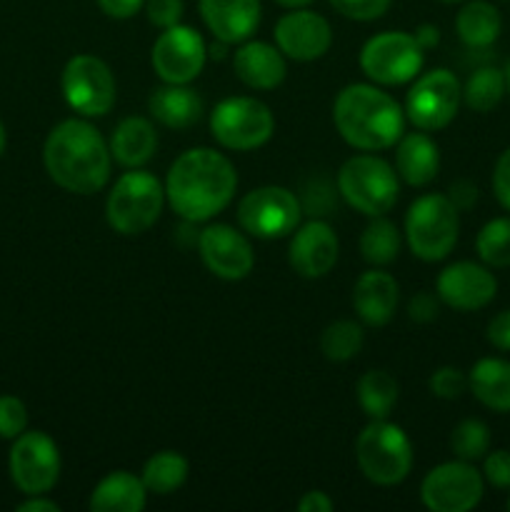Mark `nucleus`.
<instances>
[{"mask_svg":"<svg viewBox=\"0 0 510 512\" xmlns=\"http://www.w3.org/2000/svg\"><path fill=\"white\" fill-rule=\"evenodd\" d=\"M238 188L235 165L213 148L185 150L168 170L165 200L190 223H205L223 213Z\"/></svg>","mask_w":510,"mask_h":512,"instance_id":"f257e3e1","label":"nucleus"},{"mask_svg":"<svg viewBox=\"0 0 510 512\" xmlns=\"http://www.w3.org/2000/svg\"><path fill=\"white\" fill-rule=\"evenodd\" d=\"M43 163L55 185L68 193L93 195L110 180V145L88 120L70 118L50 130L43 145Z\"/></svg>","mask_w":510,"mask_h":512,"instance_id":"f03ea898","label":"nucleus"},{"mask_svg":"<svg viewBox=\"0 0 510 512\" xmlns=\"http://www.w3.org/2000/svg\"><path fill=\"white\" fill-rule=\"evenodd\" d=\"M333 123L353 148L375 153L393 148L405 133V110L378 85L353 83L333 103Z\"/></svg>","mask_w":510,"mask_h":512,"instance_id":"7ed1b4c3","label":"nucleus"},{"mask_svg":"<svg viewBox=\"0 0 510 512\" xmlns=\"http://www.w3.org/2000/svg\"><path fill=\"white\" fill-rule=\"evenodd\" d=\"M165 205V185L148 170L133 168L120 175L105 203L108 225L120 235L145 233L158 223Z\"/></svg>","mask_w":510,"mask_h":512,"instance_id":"20e7f679","label":"nucleus"},{"mask_svg":"<svg viewBox=\"0 0 510 512\" xmlns=\"http://www.w3.org/2000/svg\"><path fill=\"white\" fill-rule=\"evenodd\" d=\"M458 230L460 210L443 193L420 195L405 215V240L410 253L425 263L448 258L458 243Z\"/></svg>","mask_w":510,"mask_h":512,"instance_id":"39448f33","label":"nucleus"},{"mask_svg":"<svg viewBox=\"0 0 510 512\" xmlns=\"http://www.w3.org/2000/svg\"><path fill=\"white\" fill-rule=\"evenodd\" d=\"M355 460L370 483L390 485L403 483L413 468V443L400 425L388 420H373L360 430L355 440Z\"/></svg>","mask_w":510,"mask_h":512,"instance_id":"423d86ee","label":"nucleus"},{"mask_svg":"<svg viewBox=\"0 0 510 512\" xmlns=\"http://www.w3.org/2000/svg\"><path fill=\"white\" fill-rule=\"evenodd\" d=\"M338 193L350 208L378 218L398 200V173L378 155H353L338 170Z\"/></svg>","mask_w":510,"mask_h":512,"instance_id":"0eeeda50","label":"nucleus"},{"mask_svg":"<svg viewBox=\"0 0 510 512\" xmlns=\"http://www.w3.org/2000/svg\"><path fill=\"white\" fill-rule=\"evenodd\" d=\"M210 133L223 148L248 153L273 138L275 118L263 100L238 95L215 105L210 113Z\"/></svg>","mask_w":510,"mask_h":512,"instance_id":"6e6552de","label":"nucleus"},{"mask_svg":"<svg viewBox=\"0 0 510 512\" xmlns=\"http://www.w3.org/2000/svg\"><path fill=\"white\" fill-rule=\"evenodd\" d=\"M425 50L413 33L385 30L373 35L360 50V68L375 85H405L418 78Z\"/></svg>","mask_w":510,"mask_h":512,"instance_id":"1a4fd4ad","label":"nucleus"},{"mask_svg":"<svg viewBox=\"0 0 510 512\" xmlns=\"http://www.w3.org/2000/svg\"><path fill=\"white\" fill-rule=\"evenodd\" d=\"M303 205L283 185H263L250 190L238 203V223L248 235L260 240H278L295 233Z\"/></svg>","mask_w":510,"mask_h":512,"instance_id":"9d476101","label":"nucleus"},{"mask_svg":"<svg viewBox=\"0 0 510 512\" xmlns=\"http://www.w3.org/2000/svg\"><path fill=\"white\" fill-rule=\"evenodd\" d=\"M463 88L453 70L435 68L415 78L405 98V118L418 130H443L458 115Z\"/></svg>","mask_w":510,"mask_h":512,"instance_id":"9b49d317","label":"nucleus"},{"mask_svg":"<svg viewBox=\"0 0 510 512\" xmlns=\"http://www.w3.org/2000/svg\"><path fill=\"white\" fill-rule=\"evenodd\" d=\"M60 88L70 108L85 118H103L115 105V78L95 55H73L60 75Z\"/></svg>","mask_w":510,"mask_h":512,"instance_id":"f8f14e48","label":"nucleus"},{"mask_svg":"<svg viewBox=\"0 0 510 512\" xmlns=\"http://www.w3.org/2000/svg\"><path fill=\"white\" fill-rule=\"evenodd\" d=\"M10 478L23 495H45L60 478V450L48 433L25 430L10 448Z\"/></svg>","mask_w":510,"mask_h":512,"instance_id":"ddd939ff","label":"nucleus"},{"mask_svg":"<svg viewBox=\"0 0 510 512\" xmlns=\"http://www.w3.org/2000/svg\"><path fill=\"white\" fill-rule=\"evenodd\" d=\"M483 490V473H478L468 460H453L425 475L420 498L433 512H468L483 500Z\"/></svg>","mask_w":510,"mask_h":512,"instance_id":"4468645a","label":"nucleus"},{"mask_svg":"<svg viewBox=\"0 0 510 512\" xmlns=\"http://www.w3.org/2000/svg\"><path fill=\"white\" fill-rule=\"evenodd\" d=\"M208 60V48L198 30L188 25H173L158 35L150 53V63L163 83L188 85L198 78Z\"/></svg>","mask_w":510,"mask_h":512,"instance_id":"2eb2a0df","label":"nucleus"},{"mask_svg":"<svg viewBox=\"0 0 510 512\" xmlns=\"http://www.w3.org/2000/svg\"><path fill=\"white\" fill-rule=\"evenodd\" d=\"M198 250L205 268L223 280L248 278L255 265V253L250 240L233 225L215 223L200 230Z\"/></svg>","mask_w":510,"mask_h":512,"instance_id":"dca6fc26","label":"nucleus"},{"mask_svg":"<svg viewBox=\"0 0 510 512\" xmlns=\"http://www.w3.org/2000/svg\"><path fill=\"white\" fill-rule=\"evenodd\" d=\"M330 43H333L330 23L323 15L308 8L290 10L275 25V45L285 58L298 60V63L323 58Z\"/></svg>","mask_w":510,"mask_h":512,"instance_id":"f3484780","label":"nucleus"},{"mask_svg":"<svg viewBox=\"0 0 510 512\" xmlns=\"http://www.w3.org/2000/svg\"><path fill=\"white\" fill-rule=\"evenodd\" d=\"M435 290H438V298L448 308L470 313V310L485 308L495 298L498 280H495V275L485 265L460 260V263L448 265L438 275Z\"/></svg>","mask_w":510,"mask_h":512,"instance_id":"a211bd4d","label":"nucleus"},{"mask_svg":"<svg viewBox=\"0 0 510 512\" xmlns=\"http://www.w3.org/2000/svg\"><path fill=\"white\" fill-rule=\"evenodd\" d=\"M340 243L335 230L325 220L313 218L310 223L295 228L288 248L290 268L303 278H323L338 263Z\"/></svg>","mask_w":510,"mask_h":512,"instance_id":"6ab92c4d","label":"nucleus"},{"mask_svg":"<svg viewBox=\"0 0 510 512\" xmlns=\"http://www.w3.org/2000/svg\"><path fill=\"white\" fill-rule=\"evenodd\" d=\"M200 15L215 40L240 45L260 25V0H200Z\"/></svg>","mask_w":510,"mask_h":512,"instance_id":"aec40b11","label":"nucleus"},{"mask_svg":"<svg viewBox=\"0 0 510 512\" xmlns=\"http://www.w3.org/2000/svg\"><path fill=\"white\" fill-rule=\"evenodd\" d=\"M233 68L240 83L253 90H273L285 80L288 65L285 55L275 45L263 40H245L233 55Z\"/></svg>","mask_w":510,"mask_h":512,"instance_id":"412c9836","label":"nucleus"},{"mask_svg":"<svg viewBox=\"0 0 510 512\" xmlns=\"http://www.w3.org/2000/svg\"><path fill=\"white\" fill-rule=\"evenodd\" d=\"M400 300V285L385 270H368L358 278L353 288V308L365 325L390 323Z\"/></svg>","mask_w":510,"mask_h":512,"instance_id":"4be33fe9","label":"nucleus"},{"mask_svg":"<svg viewBox=\"0 0 510 512\" xmlns=\"http://www.w3.org/2000/svg\"><path fill=\"white\" fill-rule=\"evenodd\" d=\"M395 170L398 178L413 188H425L438 178L440 170V150L430 135L423 133H408L398 140V150H395Z\"/></svg>","mask_w":510,"mask_h":512,"instance_id":"5701e85b","label":"nucleus"},{"mask_svg":"<svg viewBox=\"0 0 510 512\" xmlns=\"http://www.w3.org/2000/svg\"><path fill=\"white\" fill-rule=\"evenodd\" d=\"M148 110L160 125H165V128L183 130L203 118L205 103L193 88H188V85L165 83L163 88H155L153 93H150Z\"/></svg>","mask_w":510,"mask_h":512,"instance_id":"b1692460","label":"nucleus"},{"mask_svg":"<svg viewBox=\"0 0 510 512\" xmlns=\"http://www.w3.org/2000/svg\"><path fill=\"white\" fill-rule=\"evenodd\" d=\"M110 155L118 165L133 170L143 168L150 158L158 150V133H155V125L148 118H133L120 120L118 128L110 135Z\"/></svg>","mask_w":510,"mask_h":512,"instance_id":"393cba45","label":"nucleus"},{"mask_svg":"<svg viewBox=\"0 0 510 512\" xmlns=\"http://www.w3.org/2000/svg\"><path fill=\"white\" fill-rule=\"evenodd\" d=\"M148 503V488L138 475L115 470L95 485L88 508L93 512H140Z\"/></svg>","mask_w":510,"mask_h":512,"instance_id":"a878e982","label":"nucleus"},{"mask_svg":"<svg viewBox=\"0 0 510 512\" xmlns=\"http://www.w3.org/2000/svg\"><path fill=\"white\" fill-rule=\"evenodd\" d=\"M470 393L495 413H510V363L500 358H483L468 375Z\"/></svg>","mask_w":510,"mask_h":512,"instance_id":"bb28decb","label":"nucleus"},{"mask_svg":"<svg viewBox=\"0 0 510 512\" xmlns=\"http://www.w3.org/2000/svg\"><path fill=\"white\" fill-rule=\"evenodd\" d=\"M500 28H503V18L498 8L485 0H470L455 18V33L470 50L490 48L498 40Z\"/></svg>","mask_w":510,"mask_h":512,"instance_id":"cd10ccee","label":"nucleus"},{"mask_svg":"<svg viewBox=\"0 0 510 512\" xmlns=\"http://www.w3.org/2000/svg\"><path fill=\"white\" fill-rule=\"evenodd\" d=\"M355 393H358V403L368 418L383 420L398 403V380L388 370H368L358 380Z\"/></svg>","mask_w":510,"mask_h":512,"instance_id":"c85d7f7f","label":"nucleus"},{"mask_svg":"<svg viewBox=\"0 0 510 512\" xmlns=\"http://www.w3.org/2000/svg\"><path fill=\"white\" fill-rule=\"evenodd\" d=\"M190 465L175 450H163V453H155L148 463L143 465V485L148 488V493L155 495H170L178 488H183V483L188 480Z\"/></svg>","mask_w":510,"mask_h":512,"instance_id":"c756f323","label":"nucleus"},{"mask_svg":"<svg viewBox=\"0 0 510 512\" xmlns=\"http://www.w3.org/2000/svg\"><path fill=\"white\" fill-rule=\"evenodd\" d=\"M400 245L403 240H400L398 225L383 215L373 218V223L360 235V253L370 265H390L393 260H398Z\"/></svg>","mask_w":510,"mask_h":512,"instance_id":"7c9ffc66","label":"nucleus"},{"mask_svg":"<svg viewBox=\"0 0 510 512\" xmlns=\"http://www.w3.org/2000/svg\"><path fill=\"white\" fill-rule=\"evenodd\" d=\"M365 333L355 320H335L320 335V350L333 363H348L363 350Z\"/></svg>","mask_w":510,"mask_h":512,"instance_id":"2f4dec72","label":"nucleus"},{"mask_svg":"<svg viewBox=\"0 0 510 512\" xmlns=\"http://www.w3.org/2000/svg\"><path fill=\"white\" fill-rule=\"evenodd\" d=\"M505 95V75L498 68H478L463 88V100L475 113H490Z\"/></svg>","mask_w":510,"mask_h":512,"instance_id":"473e14b6","label":"nucleus"},{"mask_svg":"<svg viewBox=\"0 0 510 512\" xmlns=\"http://www.w3.org/2000/svg\"><path fill=\"white\" fill-rule=\"evenodd\" d=\"M480 260L490 268H508L510 265V218H495L480 228L475 238Z\"/></svg>","mask_w":510,"mask_h":512,"instance_id":"72a5a7b5","label":"nucleus"},{"mask_svg":"<svg viewBox=\"0 0 510 512\" xmlns=\"http://www.w3.org/2000/svg\"><path fill=\"white\" fill-rule=\"evenodd\" d=\"M450 450L455 453L458 460H473L485 458V453L490 450V430L483 420L468 418L463 423L455 425L453 435H450Z\"/></svg>","mask_w":510,"mask_h":512,"instance_id":"f704fd0d","label":"nucleus"},{"mask_svg":"<svg viewBox=\"0 0 510 512\" xmlns=\"http://www.w3.org/2000/svg\"><path fill=\"white\" fill-rule=\"evenodd\" d=\"M28 428V408L15 395H0V438L15 440Z\"/></svg>","mask_w":510,"mask_h":512,"instance_id":"c9c22d12","label":"nucleus"},{"mask_svg":"<svg viewBox=\"0 0 510 512\" xmlns=\"http://www.w3.org/2000/svg\"><path fill=\"white\" fill-rule=\"evenodd\" d=\"M303 213H308L310 218H320V215H330L335 208V190L328 180L313 178L310 183H305L303 188Z\"/></svg>","mask_w":510,"mask_h":512,"instance_id":"e433bc0d","label":"nucleus"},{"mask_svg":"<svg viewBox=\"0 0 510 512\" xmlns=\"http://www.w3.org/2000/svg\"><path fill=\"white\" fill-rule=\"evenodd\" d=\"M428 385L430 393H433L435 398L455 400L465 393V388H468V375L460 368H453V365H443V368H438L430 375Z\"/></svg>","mask_w":510,"mask_h":512,"instance_id":"4c0bfd02","label":"nucleus"},{"mask_svg":"<svg viewBox=\"0 0 510 512\" xmlns=\"http://www.w3.org/2000/svg\"><path fill=\"white\" fill-rule=\"evenodd\" d=\"M390 3H393V0H330V5H333L343 18L360 20V23L383 18V15L388 13Z\"/></svg>","mask_w":510,"mask_h":512,"instance_id":"58836bf2","label":"nucleus"},{"mask_svg":"<svg viewBox=\"0 0 510 512\" xmlns=\"http://www.w3.org/2000/svg\"><path fill=\"white\" fill-rule=\"evenodd\" d=\"M183 0H145V15H148L150 25L165 30L173 28L183 18Z\"/></svg>","mask_w":510,"mask_h":512,"instance_id":"ea45409f","label":"nucleus"},{"mask_svg":"<svg viewBox=\"0 0 510 512\" xmlns=\"http://www.w3.org/2000/svg\"><path fill=\"white\" fill-rule=\"evenodd\" d=\"M483 478L488 480L493 488L510 490V453L508 450H495L485 458Z\"/></svg>","mask_w":510,"mask_h":512,"instance_id":"a19ab883","label":"nucleus"},{"mask_svg":"<svg viewBox=\"0 0 510 512\" xmlns=\"http://www.w3.org/2000/svg\"><path fill=\"white\" fill-rule=\"evenodd\" d=\"M493 193L505 210H510V148L498 158L493 170Z\"/></svg>","mask_w":510,"mask_h":512,"instance_id":"79ce46f5","label":"nucleus"},{"mask_svg":"<svg viewBox=\"0 0 510 512\" xmlns=\"http://www.w3.org/2000/svg\"><path fill=\"white\" fill-rule=\"evenodd\" d=\"M438 300L440 298H435V295H430V293L415 295L408 305L410 320H415V323H430V320L438 318V310H440Z\"/></svg>","mask_w":510,"mask_h":512,"instance_id":"37998d69","label":"nucleus"},{"mask_svg":"<svg viewBox=\"0 0 510 512\" xmlns=\"http://www.w3.org/2000/svg\"><path fill=\"white\" fill-rule=\"evenodd\" d=\"M488 343L498 350H510V310L495 315L488 323Z\"/></svg>","mask_w":510,"mask_h":512,"instance_id":"c03bdc74","label":"nucleus"},{"mask_svg":"<svg viewBox=\"0 0 510 512\" xmlns=\"http://www.w3.org/2000/svg\"><path fill=\"white\" fill-rule=\"evenodd\" d=\"M448 198L458 210H470L478 203V188L470 180H455L448 190Z\"/></svg>","mask_w":510,"mask_h":512,"instance_id":"a18cd8bd","label":"nucleus"},{"mask_svg":"<svg viewBox=\"0 0 510 512\" xmlns=\"http://www.w3.org/2000/svg\"><path fill=\"white\" fill-rule=\"evenodd\" d=\"M100 10H103L108 18L115 20H128L138 13L145 5V0H98Z\"/></svg>","mask_w":510,"mask_h":512,"instance_id":"49530a36","label":"nucleus"},{"mask_svg":"<svg viewBox=\"0 0 510 512\" xmlns=\"http://www.w3.org/2000/svg\"><path fill=\"white\" fill-rule=\"evenodd\" d=\"M298 510L300 512H330L333 510V500H330L328 493H323V490H310V493H305L303 498H300Z\"/></svg>","mask_w":510,"mask_h":512,"instance_id":"de8ad7c7","label":"nucleus"},{"mask_svg":"<svg viewBox=\"0 0 510 512\" xmlns=\"http://www.w3.org/2000/svg\"><path fill=\"white\" fill-rule=\"evenodd\" d=\"M413 38L418 40V45H420V48H423V50L435 48V45L440 43V30H438V25H433V23L418 25V28H415V33H413Z\"/></svg>","mask_w":510,"mask_h":512,"instance_id":"09e8293b","label":"nucleus"},{"mask_svg":"<svg viewBox=\"0 0 510 512\" xmlns=\"http://www.w3.org/2000/svg\"><path fill=\"white\" fill-rule=\"evenodd\" d=\"M18 512H60V505L43 495H28V500L18 505Z\"/></svg>","mask_w":510,"mask_h":512,"instance_id":"8fccbe9b","label":"nucleus"},{"mask_svg":"<svg viewBox=\"0 0 510 512\" xmlns=\"http://www.w3.org/2000/svg\"><path fill=\"white\" fill-rule=\"evenodd\" d=\"M275 3L283 5V8L295 10V8H305V5H310V3H313V0H275Z\"/></svg>","mask_w":510,"mask_h":512,"instance_id":"3c124183","label":"nucleus"},{"mask_svg":"<svg viewBox=\"0 0 510 512\" xmlns=\"http://www.w3.org/2000/svg\"><path fill=\"white\" fill-rule=\"evenodd\" d=\"M5 143H8V138H5V125L0 123V155L5 153Z\"/></svg>","mask_w":510,"mask_h":512,"instance_id":"603ef678","label":"nucleus"},{"mask_svg":"<svg viewBox=\"0 0 510 512\" xmlns=\"http://www.w3.org/2000/svg\"><path fill=\"white\" fill-rule=\"evenodd\" d=\"M503 75H505V90H508V93H510V60H508V65H505Z\"/></svg>","mask_w":510,"mask_h":512,"instance_id":"864d4df0","label":"nucleus"},{"mask_svg":"<svg viewBox=\"0 0 510 512\" xmlns=\"http://www.w3.org/2000/svg\"><path fill=\"white\" fill-rule=\"evenodd\" d=\"M440 3H460V0H440Z\"/></svg>","mask_w":510,"mask_h":512,"instance_id":"5fc2aeb1","label":"nucleus"},{"mask_svg":"<svg viewBox=\"0 0 510 512\" xmlns=\"http://www.w3.org/2000/svg\"><path fill=\"white\" fill-rule=\"evenodd\" d=\"M508 510H510V498H508Z\"/></svg>","mask_w":510,"mask_h":512,"instance_id":"6e6d98bb","label":"nucleus"}]
</instances>
